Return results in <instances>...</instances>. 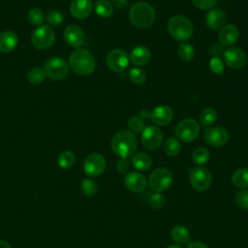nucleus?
Segmentation results:
<instances>
[{
    "instance_id": "obj_32",
    "label": "nucleus",
    "mask_w": 248,
    "mask_h": 248,
    "mask_svg": "<svg viewBox=\"0 0 248 248\" xmlns=\"http://www.w3.org/2000/svg\"><path fill=\"white\" fill-rule=\"evenodd\" d=\"M129 79L136 84H141L146 80V74L140 68H132L128 73Z\"/></svg>"
},
{
    "instance_id": "obj_5",
    "label": "nucleus",
    "mask_w": 248,
    "mask_h": 248,
    "mask_svg": "<svg viewBox=\"0 0 248 248\" xmlns=\"http://www.w3.org/2000/svg\"><path fill=\"white\" fill-rule=\"evenodd\" d=\"M173 176L170 170L159 168L154 170L148 178V184L154 192H163L169 189L172 184Z\"/></svg>"
},
{
    "instance_id": "obj_24",
    "label": "nucleus",
    "mask_w": 248,
    "mask_h": 248,
    "mask_svg": "<svg viewBox=\"0 0 248 248\" xmlns=\"http://www.w3.org/2000/svg\"><path fill=\"white\" fill-rule=\"evenodd\" d=\"M170 236L173 241L179 244H186L190 241L189 231L181 225H177L171 229Z\"/></svg>"
},
{
    "instance_id": "obj_37",
    "label": "nucleus",
    "mask_w": 248,
    "mask_h": 248,
    "mask_svg": "<svg viewBox=\"0 0 248 248\" xmlns=\"http://www.w3.org/2000/svg\"><path fill=\"white\" fill-rule=\"evenodd\" d=\"M81 191L83 192L84 195L92 197L97 192V185L92 179L85 178L81 182Z\"/></svg>"
},
{
    "instance_id": "obj_35",
    "label": "nucleus",
    "mask_w": 248,
    "mask_h": 248,
    "mask_svg": "<svg viewBox=\"0 0 248 248\" xmlns=\"http://www.w3.org/2000/svg\"><path fill=\"white\" fill-rule=\"evenodd\" d=\"M166 204V198L163 194H161L160 192H155L153 193L150 198H149V205L153 208V209H161L165 206Z\"/></svg>"
},
{
    "instance_id": "obj_28",
    "label": "nucleus",
    "mask_w": 248,
    "mask_h": 248,
    "mask_svg": "<svg viewBox=\"0 0 248 248\" xmlns=\"http://www.w3.org/2000/svg\"><path fill=\"white\" fill-rule=\"evenodd\" d=\"M75 162H76L75 154L72 151H70V150L62 151L58 155V158H57L58 166L61 169H69V168H71L75 164Z\"/></svg>"
},
{
    "instance_id": "obj_14",
    "label": "nucleus",
    "mask_w": 248,
    "mask_h": 248,
    "mask_svg": "<svg viewBox=\"0 0 248 248\" xmlns=\"http://www.w3.org/2000/svg\"><path fill=\"white\" fill-rule=\"evenodd\" d=\"M226 64L232 69H240L245 66L247 57L245 52L239 47H229L224 51Z\"/></svg>"
},
{
    "instance_id": "obj_3",
    "label": "nucleus",
    "mask_w": 248,
    "mask_h": 248,
    "mask_svg": "<svg viewBox=\"0 0 248 248\" xmlns=\"http://www.w3.org/2000/svg\"><path fill=\"white\" fill-rule=\"evenodd\" d=\"M70 68L78 75L88 76L95 70V59L91 52L84 48H78L69 58Z\"/></svg>"
},
{
    "instance_id": "obj_17",
    "label": "nucleus",
    "mask_w": 248,
    "mask_h": 248,
    "mask_svg": "<svg viewBox=\"0 0 248 248\" xmlns=\"http://www.w3.org/2000/svg\"><path fill=\"white\" fill-rule=\"evenodd\" d=\"M173 117L172 109L168 106H158L150 113L152 122L158 126L169 124Z\"/></svg>"
},
{
    "instance_id": "obj_30",
    "label": "nucleus",
    "mask_w": 248,
    "mask_h": 248,
    "mask_svg": "<svg viewBox=\"0 0 248 248\" xmlns=\"http://www.w3.org/2000/svg\"><path fill=\"white\" fill-rule=\"evenodd\" d=\"M181 149L179 141L174 138H169L164 143V151L168 156H176Z\"/></svg>"
},
{
    "instance_id": "obj_45",
    "label": "nucleus",
    "mask_w": 248,
    "mask_h": 248,
    "mask_svg": "<svg viewBox=\"0 0 248 248\" xmlns=\"http://www.w3.org/2000/svg\"><path fill=\"white\" fill-rule=\"evenodd\" d=\"M112 1V6H115L118 9H123L127 6L128 0H111Z\"/></svg>"
},
{
    "instance_id": "obj_21",
    "label": "nucleus",
    "mask_w": 248,
    "mask_h": 248,
    "mask_svg": "<svg viewBox=\"0 0 248 248\" xmlns=\"http://www.w3.org/2000/svg\"><path fill=\"white\" fill-rule=\"evenodd\" d=\"M151 58L150 50L143 46H136L132 49L130 53V59L132 63L136 66H143L146 65Z\"/></svg>"
},
{
    "instance_id": "obj_47",
    "label": "nucleus",
    "mask_w": 248,
    "mask_h": 248,
    "mask_svg": "<svg viewBox=\"0 0 248 248\" xmlns=\"http://www.w3.org/2000/svg\"><path fill=\"white\" fill-rule=\"evenodd\" d=\"M0 248H12L10 243L5 240H0Z\"/></svg>"
},
{
    "instance_id": "obj_34",
    "label": "nucleus",
    "mask_w": 248,
    "mask_h": 248,
    "mask_svg": "<svg viewBox=\"0 0 248 248\" xmlns=\"http://www.w3.org/2000/svg\"><path fill=\"white\" fill-rule=\"evenodd\" d=\"M28 20L34 25H41L45 20V14L39 8H33L28 12Z\"/></svg>"
},
{
    "instance_id": "obj_8",
    "label": "nucleus",
    "mask_w": 248,
    "mask_h": 248,
    "mask_svg": "<svg viewBox=\"0 0 248 248\" xmlns=\"http://www.w3.org/2000/svg\"><path fill=\"white\" fill-rule=\"evenodd\" d=\"M200 134V125L194 118H186L178 123L175 128V136L178 140L189 142L197 139Z\"/></svg>"
},
{
    "instance_id": "obj_15",
    "label": "nucleus",
    "mask_w": 248,
    "mask_h": 248,
    "mask_svg": "<svg viewBox=\"0 0 248 248\" xmlns=\"http://www.w3.org/2000/svg\"><path fill=\"white\" fill-rule=\"evenodd\" d=\"M146 184L145 176L139 171H129L124 177L125 187L133 193H141L145 189Z\"/></svg>"
},
{
    "instance_id": "obj_22",
    "label": "nucleus",
    "mask_w": 248,
    "mask_h": 248,
    "mask_svg": "<svg viewBox=\"0 0 248 248\" xmlns=\"http://www.w3.org/2000/svg\"><path fill=\"white\" fill-rule=\"evenodd\" d=\"M18 39L15 32L4 31L0 33V51L10 52L14 50L17 45Z\"/></svg>"
},
{
    "instance_id": "obj_9",
    "label": "nucleus",
    "mask_w": 248,
    "mask_h": 248,
    "mask_svg": "<svg viewBox=\"0 0 248 248\" xmlns=\"http://www.w3.org/2000/svg\"><path fill=\"white\" fill-rule=\"evenodd\" d=\"M190 182L196 191L203 192L210 187L212 183V174L206 168L196 167L191 170Z\"/></svg>"
},
{
    "instance_id": "obj_40",
    "label": "nucleus",
    "mask_w": 248,
    "mask_h": 248,
    "mask_svg": "<svg viewBox=\"0 0 248 248\" xmlns=\"http://www.w3.org/2000/svg\"><path fill=\"white\" fill-rule=\"evenodd\" d=\"M209 68L214 74L220 75L224 71V63L219 57H212L209 61Z\"/></svg>"
},
{
    "instance_id": "obj_4",
    "label": "nucleus",
    "mask_w": 248,
    "mask_h": 248,
    "mask_svg": "<svg viewBox=\"0 0 248 248\" xmlns=\"http://www.w3.org/2000/svg\"><path fill=\"white\" fill-rule=\"evenodd\" d=\"M168 30L173 39L183 42L193 35L194 27L188 17L177 15L170 18L168 22Z\"/></svg>"
},
{
    "instance_id": "obj_41",
    "label": "nucleus",
    "mask_w": 248,
    "mask_h": 248,
    "mask_svg": "<svg viewBox=\"0 0 248 248\" xmlns=\"http://www.w3.org/2000/svg\"><path fill=\"white\" fill-rule=\"evenodd\" d=\"M192 1H193V4L201 10L211 9L217 3V0H192Z\"/></svg>"
},
{
    "instance_id": "obj_13",
    "label": "nucleus",
    "mask_w": 248,
    "mask_h": 248,
    "mask_svg": "<svg viewBox=\"0 0 248 248\" xmlns=\"http://www.w3.org/2000/svg\"><path fill=\"white\" fill-rule=\"evenodd\" d=\"M106 62L110 70L114 72H122L129 65V58L124 50L114 48L108 53Z\"/></svg>"
},
{
    "instance_id": "obj_42",
    "label": "nucleus",
    "mask_w": 248,
    "mask_h": 248,
    "mask_svg": "<svg viewBox=\"0 0 248 248\" xmlns=\"http://www.w3.org/2000/svg\"><path fill=\"white\" fill-rule=\"evenodd\" d=\"M130 169V162L127 158H121L118 159L117 163H116V170L118 172L120 173H126L128 172Z\"/></svg>"
},
{
    "instance_id": "obj_33",
    "label": "nucleus",
    "mask_w": 248,
    "mask_h": 248,
    "mask_svg": "<svg viewBox=\"0 0 248 248\" xmlns=\"http://www.w3.org/2000/svg\"><path fill=\"white\" fill-rule=\"evenodd\" d=\"M27 78H28V80L33 83V84H39L41 82L44 81L45 78H46V73L44 71V69H41V68H33L31 69L29 72H28V75H27Z\"/></svg>"
},
{
    "instance_id": "obj_20",
    "label": "nucleus",
    "mask_w": 248,
    "mask_h": 248,
    "mask_svg": "<svg viewBox=\"0 0 248 248\" xmlns=\"http://www.w3.org/2000/svg\"><path fill=\"white\" fill-rule=\"evenodd\" d=\"M205 22L210 29H220L226 22V14L221 9H211L205 16Z\"/></svg>"
},
{
    "instance_id": "obj_23",
    "label": "nucleus",
    "mask_w": 248,
    "mask_h": 248,
    "mask_svg": "<svg viewBox=\"0 0 248 248\" xmlns=\"http://www.w3.org/2000/svg\"><path fill=\"white\" fill-rule=\"evenodd\" d=\"M132 165L138 170H148L152 166V159L151 157L143 152H139L133 155L132 157Z\"/></svg>"
},
{
    "instance_id": "obj_19",
    "label": "nucleus",
    "mask_w": 248,
    "mask_h": 248,
    "mask_svg": "<svg viewBox=\"0 0 248 248\" xmlns=\"http://www.w3.org/2000/svg\"><path fill=\"white\" fill-rule=\"evenodd\" d=\"M239 37V31L237 27L233 24H228L221 28L219 33V43L222 46H232Z\"/></svg>"
},
{
    "instance_id": "obj_18",
    "label": "nucleus",
    "mask_w": 248,
    "mask_h": 248,
    "mask_svg": "<svg viewBox=\"0 0 248 248\" xmlns=\"http://www.w3.org/2000/svg\"><path fill=\"white\" fill-rule=\"evenodd\" d=\"M66 43L74 47H78L84 43V33L77 25H70L64 31Z\"/></svg>"
},
{
    "instance_id": "obj_7",
    "label": "nucleus",
    "mask_w": 248,
    "mask_h": 248,
    "mask_svg": "<svg viewBox=\"0 0 248 248\" xmlns=\"http://www.w3.org/2000/svg\"><path fill=\"white\" fill-rule=\"evenodd\" d=\"M55 41V33L49 25H42L38 27L31 36L32 45L38 49H46L50 47Z\"/></svg>"
},
{
    "instance_id": "obj_1",
    "label": "nucleus",
    "mask_w": 248,
    "mask_h": 248,
    "mask_svg": "<svg viewBox=\"0 0 248 248\" xmlns=\"http://www.w3.org/2000/svg\"><path fill=\"white\" fill-rule=\"evenodd\" d=\"M110 146L117 156L128 158L133 155L137 149L138 143L136 136L128 130H121L112 137Z\"/></svg>"
},
{
    "instance_id": "obj_16",
    "label": "nucleus",
    "mask_w": 248,
    "mask_h": 248,
    "mask_svg": "<svg viewBox=\"0 0 248 248\" xmlns=\"http://www.w3.org/2000/svg\"><path fill=\"white\" fill-rule=\"evenodd\" d=\"M93 10L91 0H73L70 4V12L72 16L78 19L88 17Z\"/></svg>"
},
{
    "instance_id": "obj_12",
    "label": "nucleus",
    "mask_w": 248,
    "mask_h": 248,
    "mask_svg": "<svg viewBox=\"0 0 248 248\" xmlns=\"http://www.w3.org/2000/svg\"><path fill=\"white\" fill-rule=\"evenodd\" d=\"M204 140L211 146L219 147L223 146L229 140V133L226 129L220 126L208 127L203 134Z\"/></svg>"
},
{
    "instance_id": "obj_38",
    "label": "nucleus",
    "mask_w": 248,
    "mask_h": 248,
    "mask_svg": "<svg viewBox=\"0 0 248 248\" xmlns=\"http://www.w3.org/2000/svg\"><path fill=\"white\" fill-rule=\"evenodd\" d=\"M235 202L239 208L248 209V189H243L236 194Z\"/></svg>"
},
{
    "instance_id": "obj_43",
    "label": "nucleus",
    "mask_w": 248,
    "mask_h": 248,
    "mask_svg": "<svg viewBox=\"0 0 248 248\" xmlns=\"http://www.w3.org/2000/svg\"><path fill=\"white\" fill-rule=\"evenodd\" d=\"M208 52L213 55V57H218L223 52V47L220 43H212L208 47Z\"/></svg>"
},
{
    "instance_id": "obj_48",
    "label": "nucleus",
    "mask_w": 248,
    "mask_h": 248,
    "mask_svg": "<svg viewBox=\"0 0 248 248\" xmlns=\"http://www.w3.org/2000/svg\"><path fill=\"white\" fill-rule=\"evenodd\" d=\"M167 248H181L179 245H175V244H172V245H170L168 246Z\"/></svg>"
},
{
    "instance_id": "obj_27",
    "label": "nucleus",
    "mask_w": 248,
    "mask_h": 248,
    "mask_svg": "<svg viewBox=\"0 0 248 248\" xmlns=\"http://www.w3.org/2000/svg\"><path fill=\"white\" fill-rule=\"evenodd\" d=\"M177 53L181 60L188 62V61H191L195 57V48L191 44L184 42L179 45Z\"/></svg>"
},
{
    "instance_id": "obj_44",
    "label": "nucleus",
    "mask_w": 248,
    "mask_h": 248,
    "mask_svg": "<svg viewBox=\"0 0 248 248\" xmlns=\"http://www.w3.org/2000/svg\"><path fill=\"white\" fill-rule=\"evenodd\" d=\"M187 248H208V246L202 241H192Z\"/></svg>"
},
{
    "instance_id": "obj_31",
    "label": "nucleus",
    "mask_w": 248,
    "mask_h": 248,
    "mask_svg": "<svg viewBox=\"0 0 248 248\" xmlns=\"http://www.w3.org/2000/svg\"><path fill=\"white\" fill-rule=\"evenodd\" d=\"M193 161L197 165H203L209 160V152L205 147H198L192 155Z\"/></svg>"
},
{
    "instance_id": "obj_25",
    "label": "nucleus",
    "mask_w": 248,
    "mask_h": 248,
    "mask_svg": "<svg viewBox=\"0 0 248 248\" xmlns=\"http://www.w3.org/2000/svg\"><path fill=\"white\" fill-rule=\"evenodd\" d=\"M232 181L233 185L237 188H247L248 187V169L240 168L236 170L232 176Z\"/></svg>"
},
{
    "instance_id": "obj_26",
    "label": "nucleus",
    "mask_w": 248,
    "mask_h": 248,
    "mask_svg": "<svg viewBox=\"0 0 248 248\" xmlns=\"http://www.w3.org/2000/svg\"><path fill=\"white\" fill-rule=\"evenodd\" d=\"M94 8L96 14L103 18L109 17L113 13V6L108 0H98L95 3Z\"/></svg>"
},
{
    "instance_id": "obj_11",
    "label": "nucleus",
    "mask_w": 248,
    "mask_h": 248,
    "mask_svg": "<svg viewBox=\"0 0 248 248\" xmlns=\"http://www.w3.org/2000/svg\"><path fill=\"white\" fill-rule=\"evenodd\" d=\"M163 142V133L156 126H148L141 134V143L148 150L158 149Z\"/></svg>"
},
{
    "instance_id": "obj_29",
    "label": "nucleus",
    "mask_w": 248,
    "mask_h": 248,
    "mask_svg": "<svg viewBox=\"0 0 248 248\" xmlns=\"http://www.w3.org/2000/svg\"><path fill=\"white\" fill-rule=\"evenodd\" d=\"M217 119V112L212 108H206L202 109V111L200 114V121L202 126L208 127L212 125Z\"/></svg>"
},
{
    "instance_id": "obj_2",
    "label": "nucleus",
    "mask_w": 248,
    "mask_h": 248,
    "mask_svg": "<svg viewBox=\"0 0 248 248\" xmlns=\"http://www.w3.org/2000/svg\"><path fill=\"white\" fill-rule=\"evenodd\" d=\"M129 18L134 26L144 29L148 28L155 21L156 12L149 3L138 2L131 7Z\"/></svg>"
},
{
    "instance_id": "obj_36",
    "label": "nucleus",
    "mask_w": 248,
    "mask_h": 248,
    "mask_svg": "<svg viewBox=\"0 0 248 248\" xmlns=\"http://www.w3.org/2000/svg\"><path fill=\"white\" fill-rule=\"evenodd\" d=\"M46 21L51 26H59L64 21V16L60 11H50L46 15Z\"/></svg>"
},
{
    "instance_id": "obj_10",
    "label": "nucleus",
    "mask_w": 248,
    "mask_h": 248,
    "mask_svg": "<svg viewBox=\"0 0 248 248\" xmlns=\"http://www.w3.org/2000/svg\"><path fill=\"white\" fill-rule=\"evenodd\" d=\"M107 162L100 153H92L86 157L83 162V170L88 176H98L106 169Z\"/></svg>"
},
{
    "instance_id": "obj_6",
    "label": "nucleus",
    "mask_w": 248,
    "mask_h": 248,
    "mask_svg": "<svg viewBox=\"0 0 248 248\" xmlns=\"http://www.w3.org/2000/svg\"><path fill=\"white\" fill-rule=\"evenodd\" d=\"M46 77L54 80L64 79L69 73V66L64 59L58 56L50 57L44 64Z\"/></svg>"
},
{
    "instance_id": "obj_39",
    "label": "nucleus",
    "mask_w": 248,
    "mask_h": 248,
    "mask_svg": "<svg viewBox=\"0 0 248 248\" xmlns=\"http://www.w3.org/2000/svg\"><path fill=\"white\" fill-rule=\"evenodd\" d=\"M128 127L133 132H136V133L142 132L144 129V122L140 117L133 116L128 120Z\"/></svg>"
},
{
    "instance_id": "obj_46",
    "label": "nucleus",
    "mask_w": 248,
    "mask_h": 248,
    "mask_svg": "<svg viewBox=\"0 0 248 248\" xmlns=\"http://www.w3.org/2000/svg\"><path fill=\"white\" fill-rule=\"evenodd\" d=\"M150 111L149 110H147V109H141L140 110V116H141V119H142V117L143 118H147V117H150Z\"/></svg>"
}]
</instances>
